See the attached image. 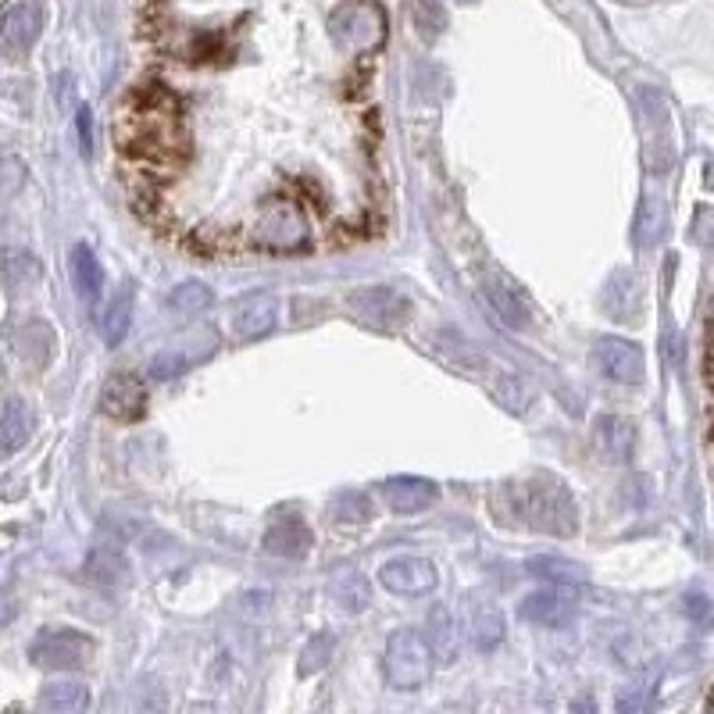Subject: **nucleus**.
Returning a JSON list of instances; mask_svg holds the SVG:
<instances>
[{"label": "nucleus", "mask_w": 714, "mask_h": 714, "mask_svg": "<svg viewBox=\"0 0 714 714\" xmlns=\"http://www.w3.org/2000/svg\"><path fill=\"white\" fill-rule=\"evenodd\" d=\"M32 429H37V418H32L29 404L22 397L0 400V462L19 454L29 444Z\"/></svg>", "instance_id": "16"}, {"label": "nucleus", "mask_w": 714, "mask_h": 714, "mask_svg": "<svg viewBox=\"0 0 714 714\" xmlns=\"http://www.w3.org/2000/svg\"><path fill=\"white\" fill-rule=\"evenodd\" d=\"M82 575L93 586H122L129 579V561L122 551L111 547H93L87 554V565H82Z\"/></svg>", "instance_id": "19"}, {"label": "nucleus", "mask_w": 714, "mask_h": 714, "mask_svg": "<svg viewBox=\"0 0 714 714\" xmlns=\"http://www.w3.org/2000/svg\"><path fill=\"white\" fill-rule=\"evenodd\" d=\"M436 583H439L436 565L429 557H418V554L389 557L379 568V586L397 593V597H425V593L436 589Z\"/></svg>", "instance_id": "7"}, {"label": "nucleus", "mask_w": 714, "mask_h": 714, "mask_svg": "<svg viewBox=\"0 0 714 714\" xmlns=\"http://www.w3.org/2000/svg\"><path fill=\"white\" fill-rule=\"evenodd\" d=\"M483 290H486V300L497 308V315L504 318V326H512V329H525L533 321V308H529V300H525L522 294V286L512 279V276H504V271H486V282H483Z\"/></svg>", "instance_id": "10"}, {"label": "nucleus", "mask_w": 714, "mask_h": 714, "mask_svg": "<svg viewBox=\"0 0 714 714\" xmlns=\"http://www.w3.org/2000/svg\"><path fill=\"white\" fill-rule=\"evenodd\" d=\"M383 500L394 515H422L439 500V486L418 475H397V479L383 483Z\"/></svg>", "instance_id": "13"}, {"label": "nucleus", "mask_w": 714, "mask_h": 714, "mask_svg": "<svg viewBox=\"0 0 714 714\" xmlns=\"http://www.w3.org/2000/svg\"><path fill=\"white\" fill-rule=\"evenodd\" d=\"M597 444H601V454L607 457V462L625 465L628 454H633V444H636V429L618 415H604V418H597Z\"/></svg>", "instance_id": "20"}, {"label": "nucleus", "mask_w": 714, "mask_h": 714, "mask_svg": "<svg viewBox=\"0 0 714 714\" xmlns=\"http://www.w3.org/2000/svg\"><path fill=\"white\" fill-rule=\"evenodd\" d=\"M436 654L429 639L418 628H397L386 639L383 651V675L394 690H422L433 678Z\"/></svg>", "instance_id": "2"}, {"label": "nucleus", "mask_w": 714, "mask_h": 714, "mask_svg": "<svg viewBox=\"0 0 714 714\" xmlns=\"http://www.w3.org/2000/svg\"><path fill=\"white\" fill-rule=\"evenodd\" d=\"M371 512H376V507H371L368 493H339L329 504V518L336 525H368Z\"/></svg>", "instance_id": "26"}, {"label": "nucleus", "mask_w": 714, "mask_h": 714, "mask_svg": "<svg viewBox=\"0 0 714 714\" xmlns=\"http://www.w3.org/2000/svg\"><path fill=\"white\" fill-rule=\"evenodd\" d=\"M100 411H105L111 422H140L147 411V386L129 376V371H118L100 389Z\"/></svg>", "instance_id": "9"}, {"label": "nucleus", "mask_w": 714, "mask_h": 714, "mask_svg": "<svg viewBox=\"0 0 714 714\" xmlns=\"http://www.w3.org/2000/svg\"><path fill=\"white\" fill-rule=\"evenodd\" d=\"M14 618H19V604H14L8 593H0V628H8Z\"/></svg>", "instance_id": "37"}, {"label": "nucleus", "mask_w": 714, "mask_h": 714, "mask_svg": "<svg viewBox=\"0 0 714 714\" xmlns=\"http://www.w3.org/2000/svg\"><path fill=\"white\" fill-rule=\"evenodd\" d=\"M493 397H497L507 411H515V415H522V411H529V404H533V389L525 386L518 376H500L497 379V386H493Z\"/></svg>", "instance_id": "30"}, {"label": "nucleus", "mask_w": 714, "mask_h": 714, "mask_svg": "<svg viewBox=\"0 0 714 714\" xmlns=\"http://www.w3.org/2000/svg\"><path fill=\"white\" fill-rule=\"evenodd\" d=\"M279 321V300L271 294H250L232 308V336L250 344L276 329Z\"/></svg>", "instance_id": "11"}, {"label": "nucleus", "mask_w": 714, "mask_h": 714, "mask_svg": "<svg viewBox=\"0 0 714 714\" xmlns=\"http://www.w3.org/2000/svg\"><path fill=\"white\" fill-rule=\"evenodd\" d=\"M489 515L500 525H525L543 536L579 533V507L572 500V489L554 475H529L497 486V493H489Z\"/></svg>", "instance_id": "1"}, {"label": "nucleus", "mask_w": 714, "mask_h": 714, "mask_svg": "<svg viewBox=\"0 0 714 714\" xmlns=\"http://www.w3.org/2000/svg\"><path fill=\"white\" fill-rule=\"evenodd\" d=\"M707 714H714V690H711V696H707Z\"/></svg>", "instance_id": "40"}, {"label": "nucleus", "mask_w": 714, "mask_h": 714, "mask_svg": "<svg viewBox=\"0 0 714 714\" xmlns=\"http://www.w3.org/2000/svg\"><path fill=\"white\" fill-rule=\"evenodd\" d=\"M40 258L29 250H4V282L11 290H22V286H32L40 279Z\"/></svg>", "instance_id": "27"}, {"label": "nucleus", "mask_w": 714, "mask_h": 714, "mask_svg": "<svg viewBox=\"0 0 714 714\" xmlns=\"http://www.w3.org/2000/svg\"><path fill=\"white\" fill-rule=\"evenodd\" d=\"M90 686L79 678H50L40 690V714H87Z\"/></svg>", "instance_id": "17"}, {"label": "nucleus", "mask_w": 714, "mask_h": 714, "mask_svg": "<svg viewBox=\"0 0 714 714\" xmlns=\"http://www.w3.org/2000/svg\"><path fill=\"white\" fill-rule=\"evenodd\" d=\"M97 643L79 628H43L29 643V661L43 672H79L93 661Z\"/></svg>", "instance_id": "3"}, {"label": "nucleus", "mask_w": 714, "mask_h": 714, "mask_svg": "<svg viewBox=\"0 0 714 714\" xmlns=\"http://www.w3.org/2000/svg\"><path fill=\"white\" fill-rule=\"evenodd\" d=\"M190 365H194V357H186L182 350H161L155 361H150V379H158V383L179 379Z\"/></svg>", "instance_id": "33"}, {"label": "nucleus", "mask_w": 714, "mask_h": 714, "mask_svg": "<svg viewBox=\"0 0 714 714\" xmlns=\"http://www.w3.org/2000/svg\"><path fill=\"white\" fill-rule=\"evenodd\" d=\"M68 268H72V282L82 300H97L100 290H105V268H100L93 247L76 244L72 254H68Z\"/></svg>", "instance_id": "18"}, {"label": "nucleus", "mask_w": 714, "mask_h": 714, "mask_svg": "<svg viewBox=\"0 0 714 714\" xmlns=\"http://www.w3.org/2000/svg\"><path fill=\"white\" fill-rule=\"evenodd\" d=\"M22 182H26V168L22 161H14V158H0V200H8L22 190Z\"/></svg>", "instance_id": "34"}, {"label": "nucleus", "mask_w": 714, "mask_h": 714, "mask_svg": "<svg viewBox=\"0 0 714 714\" xmlns=\"http://www.w3.org/2000/svg\"><path fill=\"white\" fill-rule=\"evenodd\" d=\"M468 636L472 647L479 651H493L504 639V615L497 611V604H475L468 611Z\"/></svg>", "instance_id": "21"}, {"label": "nucleus", "mask_w": 714, "mask_h": 714, "mask_svg": "<svg viewBox=\"0 0 714 714\" xmlns=\"http://www.w3.org/2000/svg\"><path fill=\"white\" fill-rule=\"evenodd\" d=\"M329 657H333V636L329 633H318L308 639V647H304L300 654V675H315L329 665Z\"/></svg>", "instance_id": "32"}, {"label": "nucleus", "mask_w": 714, "mask_h": 714, "mask_svg": "<svg viewBox=\"0 0 714 714\" xmlns=\"http://www.w3.org/2000/svg\"><path fill=\"white\" fill-rule=\"evenodd\" d=\"M575 615H579V589L575 586L551 583L518 601V618L539 628H565L575 622Z\"/></svg>", "instance_id": "5"}, {"label": "nucleus", "mask_w": 714, "mask_h": 714, "mask_svg": "<svg viewBox=\"0 0 714 714\" xmlns=\"http://www.w3.org/2000/svg\"><path fill=\"white\" fill-rule=\"evenodd\" d=\"M529 572L536 579H551V583H561V586H575L583 583V568L572 565V561H561V557H533L529 561Z\"/></svg>", "instance_id": "28"}, {"label": "nucleus", "mask_w": 714, "mask_h": 714, "mask_svg": "<svg viewBox=\"0 0 714 714\" xmlns=\"http://www.w3.org/2000/svg\"><path fill=\"white\" fill-rule=\"evenodd\" d=\"M643 701H647V690H639V686H628L618 693V714H639L643 711Z\"/></svg>", "instance_id": "35"}, {"label": "nucleus", "mask_w": 714, "mask_h": 714, "mask_svg": "<svg viewBox=\"0 0 714 714\" xmlns=\"http://www.w3.org/2000/svg\"><path fill=\"white\" fill-rule=\"evenodd\" d=\"M568 714H597V701H593L589 693H583V696H575L572 701V707H568Z\"/></svg>", "instance_id": "38"}, {"label": "nucleus", "mask_w": 714, "mask_h": 714, "mask_svg": "<svg viewBox=\"0 0 714 714\" xmlns=\"http://www.w3.org/2000/svg\"><path fill=\"white\" fill-rule=\"evenodd\" d=\"M315 547V536L311 529L304 525L300 518H279V522H271L265 536H261V551L268 557H286V561H300V557H308Z\"/></svg>", "instance_id": "14"}, {"label": "nucleus", "mask_w": 714, "mask_h": 714, "mask_svg": "<svg viewBox=\"0 0 714 714\" xmlns=\"http://www.w3.org/2000/svg\"><path fill=\"white\" fill-rule=\"evenodd\" d=\"M129 326H132V286L118 290L108 300L105 315H100V336H105L108 347H118L129 336Z\"/></svg>", "instance_id": "22"}, {"label": "nucleus", "mask_w": 714, "mask_h": 714, "mask_svg": "<svg viewBox=\"0 0 714 714\" xmlns=\"http://www.w3.org/2000/svg\"><path fill=\"white\" fill-rule=\"evenodd\" d=\"M308 215L294 200H271L261 211L258 240L271 250H300L308 244Z\"/></svg>", "instance_id": "6"}, {"label": "nucleus", "mask_w": 714, "mask_h": 714, "mask_svg": "<svg viewBox=\"0 0 714 714\" xmlns=\"http://www.w3.org/2000/svg\"><path fill=\"white\" fill-rule=\"evenodd\" d=\"M415 29L425 40L439 37L447 29V11L436 4V0H415Z\"/></svg>", "instance_id": "31"}, {"label": "nucleus", "mask_w": 714, "mask_h": 714, "mask_svg": "<svg viewBox=\"0 0 714 714\" xmlns=\"http://www.w3.org/2000/svg\"><path fill=\"white\" fill-rule=\"evenodd\" d=\"M79 143H82V155H93V132H90V111L87 108L79 111Z\"/></svg>", "instance_id": "36"}, {"label": "nucleus", "mask_w": 714, "mask_h": 714, "mask_svg": "<svg viewBox=\"0 0 714 714\" xmlns=\"http://www.w3.org/2000/svg\"><path fill=\"white\" fill-rule=\"evenodd\" d=\"M347 311L368 329L379 333H400L411 318V304L389 286H365V290L347 294Z\"/></svg>", "instance_id": "4"}, {"label": "nucleus", "mask_w": 714, "mask_h": 714, "mask_svg": "<svg viewBox=\"0 0 714 714\" xmlns=\"http://www.w3.org/2000/svg\"><path fill=\"white\" fill-rule=\"evenodd\" d=\"M208 304H211V290L204 282H197V279L179 282L176 290L168 294V308L179 311V315H200Z\"/></svg>", "instance_id": "29"}, {"label": "nucleus", "mask_w": 714, "mask_h": 714, "mask_svg": "<svg viewBox=\"0 0 714 714\" xmlns=\"http://www.w3.org/2000/svg\"><path fill=\"white\" fill-rule=\"evenodd\" d=\"M344 14L350 19V29L339 32V40H347L350 47L379 43V37H383V14H376L371 8H365V4H347Z\"/></svg>", "instance_id": "23"}, {"label": "nucleus", "mask_w": 714, "mask_h": 714, "mask_svg": "<svg viewBox=\"0 0 714 714\" xmlns=\"http://www.w3.org/2000/svg\"><path fill=\"white\" fill-rule=\"evenodd\" d=\"M597 361L611 383L636 386L643 379V350L628 344L622 336H604L597 339Z\"/></svg>", "instance_id": "12"}, {"label": "nucleus", "mask_w": 714, "mask_h": 714, "mask_svg": "<svg viewBox=\"0 0 714 714\" xmlns=\"http://www.w3.org/2000/svg\"><path fill=\"white\" fill-rule=\"evenodd\" d=\"M429 633L433 636H425V639H429L436 661H454L457 657V622L450 615V607L436 604V611L429 615Z\"/></svg>", "instance_id": "24"}, {"label": "nucleus", "mask_w": 714, "mask_h": 714, "mask_svg": "<svg viewBox=\"0 0 714 714\" xmlns=\"http://www.w3.org/2000/svg\"><path fill=\"white\" fill-rule=\"evenodd\" d=\"M43 29V11L32 0H14L4 11H0V54L8 58H22L29 54L40 40Z\"/></svg>", "instance_id": "8"}, {"label": "nucleus", "mask_w": 714, "mask_h": 714, "mask_svg": "<svg viewBox=\"0 0 714 714\" xmlns=\"http://www.w3.org/2000/svg\"><path fill=\"white\" fill-rule=\"evenodd\" d=\"M333 601L350 611V615H357V611H365L371 604V586L365 575H357V572H344V575H336L333 579Z\"/></svg>", "instance_id": "25"}, {"label": "nucleus", "mask_w": 714, "mask_h": 714, "mask_svg": "<svg viewBox=\"0 0 714 714\" xmlns=\"http://www.w3.org/2000/svg\"><path fill=\"white\" fill-rule=\"evenodd\" d=\"M11 347H14V354H19L29 368H47L50 361H54L58 336H54V329H50L43 318H29V321H22V326L11 333Z\"/></svg>", "instance_id": "15"}, {"label": "nucleus", "mask_w": 714, "mask_h": 714, "mask_svg": "<svg viewBox=\"0 0 714 714\" xmlns=\"http://www.w3.org/2000/svg\"><path fill=\"white\" fill-rule=\"evenodd\" d=\"M4 714H29V711H26V707H8Z\"/></svg>", "instance_id": "39"}]
</instances>
